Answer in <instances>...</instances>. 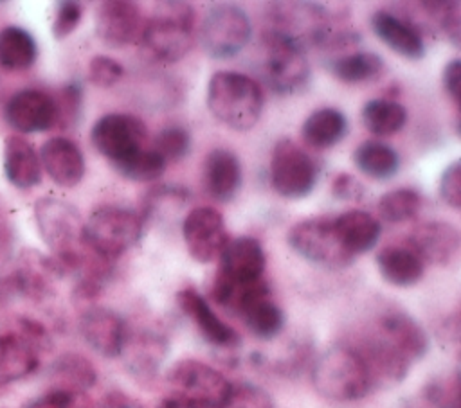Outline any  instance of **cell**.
Returning a JSON list of instances; mask_svg holds the SVG:
<instances>
[{"label": "cell", "mask_w": 461, "mask_h": 408, "mask_svg": "<svg viewBox=\"0 0 461 408\" xmlns=\"http://www.w3.org/2000/svg\"><path fill=\"white\" fill-rule=\"evenodd\" d=\"M348 133V119L337 108H319L312 111L303 126L301 137L313 149H328L339 144Z\"/></svg>", "instance_id": "f546056e"}, {"label": "cell", "mask_w": 461, "mask_h": 408, "mask_svg": "<svg viewBox=\"0 0 461 408\" xmlns=\"http://www.w3.org/2000/svg\"><path fill=\"white\" fill-rule=\"evenodd\" d=\"M243 183V169L238 156L223 147L212 149L203 160V185L216 201H230Z\"/></svg>", "instance_id": "7402d4cb"}, {"label": "cell", "mask_w": 461, "mask_h": 408, "mask_svg": "<svg viewBox=\"0 0 461 408\" xmlns=\"http://www.w3.org/2000/svg\"><path fill=\"white\" fill-rule=\"evenodd\" d=\"M331 192L339 200H362L364 187L355 176L348 173H340L335 176L331 183Z\"/></svg>", "instance_id": "bcb514c9"}, {"label": "cell", "mask_w": 461, "mask_h": 408, "mask_svg": "<svg viewBox=\"0 0 461 408\" xmlns=\"http://www.w3.org/2000/svg\"><path fill=\"white\" fill-rule=\"evenodd\" d=\"M148 131L144 122L130 113H106L90 129L94 147L112 162V165L144 149Z\"/></svg>", "instance_id": "8fae6325"}, {"label": "cell", "mask_w": 461, "mask_h": 408, "mask_svg": "<svg viewBox=\"0 0 461 408\" xmlns=\"http://www.w3.org/2000/svg\"><path fill=\"white\" fill-rule=\"evenodd\" d=\"M142 25L144 18L135 2L108 0L97 5L95 32L97 38L112 49H121L139 41Z\"/></svg>", "instance_id": "4fadbf2b"}, {"label": "cell", "mask_w": 461, "mask_h": 408, "mask_svg": "<svg viewBox=\"0 0 461 408\" xmlns=\"http://www.w3.org/2000/svg\"><path fill=\"white\" fill-rule=\"evenodd\" d=\"M182 237L196 262L214 261L229 243L223 216L212 207H196L182 221Z\"/></svg>", "instance_id": "7c38bea8"}, {"label": "cell", "mask_w": 461, "mask_h": 408, "mask_svg": "<svg viewBox=\"0 0 461 408\" xmlns=\"http://www.w3.org/2000/svg\"><path fill=\"white\" fill-rule=\"evenodd\" d=\"M376 266L382 279L396 288L418 284L425 273V264L407 246H387L376 253Z\"/></svg>", "instance_id": "f1b7e54d"}, {"label": "cell", "mask_w": 461, "mask_h": 408, "mask_svg": "<svg viewBox=\"0 0 461 408\" xmlns=\"http://www.w3.org/2000/svg\"><path fill=\"white\" fill-rule=\"evenodd\" d=\"M333 230L340 246L355 257L375 248L382 234V225L366 210H348L333 217Z\"/></svg>", "instance_id": "cb8c5ba5"}, {"label": "cell", "mask_w": 461, "mask_h": 408, "mask_svg": "<svg viewBox=\"0 0 461 408\" xmlns=\"http://www.w3.org/2000/svg\"><path fill=\"white\" fill-rule=\"evenodd\" d=\"M421 207L418 191L402 187L385 192L378 201V214L387 223H402L412 219Z\"/></svg>", "instance_id": "8d00e7d4"}, {"label": "cell", "mask_w": 461, "mask_h": 408, "mask_svg": "<svg viewBox=\"0 0 461 408\" xmlns=\"http://www.w3.org/2000/svg\"><path fill=\"white\" fill-rule=\"evenodd\" d=\"M7 241H9V228H7V223L0 219V252L7 246Z\"/></svg>", "instance_id": "f907efd6"}, {"label": "cell", "mask_w": 461, "mask_h": 408, "mask_svg": "<svg viewBox=\"0 0 461 408\" xmlns=\"http://www.w3.org/2000/svg\"><path fill=\"white\" fill-rule=\"evenodd\" d=\"M176 304L180 311L194 324L203 340L212 347L234 349L241 343V338L236 333V329L225 324L194 288L189 286L180 289L176 293Z\"/></svg>", "instance_id": "e0dca14e"}, {"label": "cell", "mask_w": 461, "mask_h": 408, "mask_svg": "<svg viewBox=\"0 0 461 408\" xmlns=\"http://www.w3.org/2000/svg\"><path fill=\"white\" fill-rule=\"evenodd\" d=\"M270 183L283 198H306L317 183V165L299 144L281 138L270 156Z\"/></svg>", "instance_id": "ba28073f"}, {"label": "cell", "mask_w": 461, "mask_h": 408, "mask_svg": "<svg viewBox=\"0 0 461 408\" xmlns=\"http://www.w3.org/2000/svg\"><path fill=\"white\" fill-rule=\"evenodd\" d=\"M360 119L369 133L389 137L405 126L407 110L403 104L391 99H371L362 106Z\"/></svg>", "instance_id": "836d02e7"}, {"label": "cell", "mask_w": 461, "mask_h": 408, "mask_svg": "<svg viewBox=\"0 0 461 408\" xmlns=\"http://www.w3.org/2000/svg\"><path fill=\"white\" fill-rule=\"evenodd\" d=\"M378 333L393 349H396L411 365L429 352V334L409 313L402 309H385L375 320Z\"/></svg>", "instance_id": "2e32d148"}, {"label": "cell", "mask_w": 461, "mask_h": 408, "mask_svg": "<svg viewBox=\"0 0 461 408\" xmlns=\"http://www.w3.org/2000/svg\"><path fill=\"white\" fill-rule=\"evenodd\" d=\"M40 367V350L20 333L0 334V388L25 379Z\"/></svg>", "instance_id": "484cf974"}, {"label": "cell", "mask_w": 461, "mask_h": 408, "mask_svg": "<svg viewBox=\"0 0 461 408\" xmlns=\"http://www.w3.org/2000/svg\"><path fill=\"white\" fill-rule=\"evenodd\" d=\"M122 75V65L110 56H94L88 63V81L99 88L113 86Z\"/></svg>", "instance_id": "b9f144b4"}, {"label": "cell", "mask_w": 461, "mask_h": 408, "mask_svg": "<svg viewBox=\"0 0 461 408\" xmlns=\"http://www.w3.org/2000/svg\"><path fill=\"white\" fill-rule=\"evenodd\" d=\"M144 221L130 208L104 205L95 208L85 221V243L90 252L113 262L137 244Z\"/></svg>", "instance_id": "5b68a950"}, {"label": "cell", "mask_w": 461, "mask_h": 408, "mask_svg": "<svg viewBox=\"0 0 461 408\" xmlns=\"http://www.w3.org/2000/svg\"><path fill=\"white\" fill-rule=\"evenodd\" d=\"M158 408H212V406H207V404H202V403H196V401H191L185 397L169 395L158 404Z\"/></svg>", "instance_id": "681fc988"}, {"label": "cell", "mask_w": 461, "mask_h": 408, "mask_svg": "<svg viewBox=\"0 0 461 408\" xmlns=\"http://www.w3.org/2000/svg\"><path fill=\"white\" fill-rule=\"evenodd\" d=\"M459 232L447 221H429L416 226L407 237V248L425 264H448L459 252Z\"/></svg>", "instance_id": "d6986e66"}, {"label": "cell", "mask_w": 461, "mask_h": 408, "mask_svg": "<svg viewBox=\"0 0 461 408\" xmlns=\"http://www.w3.org/2000/svg\"><path fill=\"white\" fill-rule=\"evenodd\" d=\"M167 352V341L160 333L144 329L130 333L126 329V340L122 352L126 356L128 368L139 377L155 376Z\"/></svg>", "instance_id": "d4e9b609"}, {"label": "cell", "mask_w": 461, "mask_h": 408, "mask_svg": "<svg viewBox=\"0 0 461 408\" xmlns=\"http://www.w3.org/2000/svg\"><path fill=\"white\" fill-rule=\"evenodd\" d=\"M166 381L171 386L173 395L212 408H220L232 386V383L220 370L193 358L175 361L166 374Z\"/></svg>", "instance_id": "30bf717a"}, {"label": "cell", "mask_w": 461, "mask_h": 408, "mask_svg": "<svg viewBox=\"0 0 461 408\" xmlns=\"http://www.w3.org/2000/svg\"><path fill=\"white\" fill-rule=\"evenodd\" d=\"M40 164L59 187H76L85 174L81 149L65 137H52L40 147Z\"/></svg>", "instance_id": "ffe728a7"}, {"label": "cell", "mask_w": 461, "mask_h": 408, "mask_svg": "<svg viewBox=\"0 0 461 408\" xmlns=\"http://www.w3.org/2000/svg\"><path fill=\"white\" fill-rule=\"evenodd\" d=\"M4 117L5 122L20 133H40L56 126L58 111L52 95L27 88L11 95L5 102Z\"/></svg>", "instance_id": "5bb4252c"}, {"label": "cell", "mask_w": 461, "mask_h": 408, "mask_svg": "<svg viewBox=\"0 0 461 408\" xmlns=\"http://www.w3.org/2000/svg\"><path fill=\"white\" fill-rule=\"evenodd\" d=\"M328 70L344 83H362L382 74L384 59L375 52L357 50L331 58L328 61Z\"/></svg>", "instance_id": "e575fe53"}, {"label": "cell", "mask_w": 461, "mask_h": 408, "mask_svg": "<svg viewBox=\"0 0 461 408\" xmlns=\"http://www.w3.org/2000/svg\"><path fill=\"white\" fill-rule=\"evenodd\" d=\"M137 43L151 59H182L194 43V9L185 2L157 4L155 13L144 20Z\"/></svg>", "instance_id": "7a4b0ae2"}, {"label": "cell", "mask_w": 461, "mask_h": 408, "mask_svg": "<svg viewBox=\"0 0 461 408\" xmlns=\"http://www.w3.org/2000/svg\"><path fill=\"white\" fill-rule=\"evenodd\" d=\"M353 162L360 173L371 180L385 182L391 180L400 169L398 153L380 140H366L357 146L353 153Z\"/></svg>", "instance_id": "1f68e13d"}, {"label": "cell", "mask_w": 461, "mask_h": 408, "mask_svg": "<svg viewBox=\"0 0 461 408\" xmlns=\"http://www.w3.org/2000/svg\"><path fill=\"white\" fill-rule=\"evenodd\" d=\"M236 315L241 318L250 334L258 340H274L285 327V313L272 300V291H261L249 298Z\"/></svg>", "instance_id": "83f0119b"}, {"label": "cell", "mask_w": 461, "mask_h": 408, "mask_svg": "<svg viewBox=\"0 0 461 408\" xmlns=\"http://www.w3.org/2000/svg\"><path fill=\"white\" fill-rule=\"evenodd\" d=\"M38 58L32 34L22 27L9 25L0 31V65L7 70H27Z\"/></svg>", "instance_id": "d6a6232c"}, {"label": "cell", "mask_w": 461, "mask_h": 408, "mask_svg": "<svg viewBox=\"0 0 461 408\" xmlns=\"http://www.w3.org/2000/svg\"><path fill=\"white\" fill-rule=\"evenodd\" d=\"M252 36L249 14L234 4H214L203 14L198 40L209 58L229 59L240 54Z\"/></svg>", "instance_id": "52a82bcc"}, {"label": "cell", "mask_w": 461, "mask_h": 408, "mask_svg": "<svg viewBox=\"0 0 461 408\" xmlns=\"http://www.w3.org/2000/svg\"><path fill=\"white\" fill-rule=\"evenodd\" d=\"M207 108L227 128L236 131L252 129L263 110L259 84L240 72H214L207 84Z\"/></svg>", "instance_id": "3957f363"}, {"label": "cell", "mask_w": 461, "mask_h": 408, "mask_svg": "<svg viewBox=\"0 0 461 408\" xmlns=\"http://www.w3.org/2000/svg\"><path fill=\"white\" fill-rule=\"evenodd\" d=\"M56 102V111H58V120L56 126L59 128H70L77 122L81 115V106H83V88L79 83L70 81L65 84L58 97H54Z\"/></svg>", "instance_id": "60d3db41"}, {"label": "cell", "mask_w": 461, "mask_h": 408, "mask_svg": "<svg viewBox=\"0 0 461 408\" xmlns=\"http://www.w3.org/2000/svg\"><path fill=\"white\" fill-rule=\"evenodd\" d=\"M443 86L448 97L454 101L456 108H459V88H461V61L456 58L448 61L443 68Z\"/></svg>", "instance_id": "7dc6e473"}, {"label": "cell", "mask_w": 461, "mask_h": 408, "mask_svg": "<svg viewBox=\"0 0 461 408\" xmlns=\"http://www.w3.org/2000/svg\"><path fill=\"white\" fill-rule=\"evenodd\" d=\"M124 320L110 307L88 306L79 316V333L86 345L104 358H117L126 340Z\"/></svg>", "instance_id": "9a60e30c"}, {"label": "cell", "mask_w": 461, "mask_h": 408, "mask_svg": "<svg viewBox=\"0 0 461 408\" xmlns=\"http://www.w3.org/2000/svg\"><path fill=\"white\" fill-rule=\"evenodd\" d=\"M439 196L454 210L461 208V162L448 164L439 180Z\"/></svg>", "instance_id": "ee69618b"}, {"label": "cell", "mask_w": 461, "mask_h": 408, "mask_svg": "<svg viewBox=\"0 0 461 408\" xmlns=\"http://www.w3.org/2000/svg\"><path fill=\"white\" fill-rule=\"evenodd\" d=\"M218 259V273L230 282L250 284L263 279L267 257L261 243L250 235L229 239Z\"/></svg>", "instance_id": "ac0fdd59"}, {"label": "cell", "mask_w": 461, "mask_h": 408, "mask_svg": "<svg viewBox=\"0 0 461 408\" xmlns=\"http://www.w3.org/2000/svg\"><path fill=\"white\" fill-rule=\"evenodd\" d=\"M409 408H459V376L430 379L412 399Z\"/></svg>", "instance_id": "d590c367"}, {"label": "cell", "mask_w": 461, "mask_h": 408, "mask_svg": "<svg viewBox=\"0 0 461 408\" xmlns=\"http://www.w3.org/2000/svg\"><path fill=\"white\" fill-rule=\"evenodd\" d=\"M65 275L58 262L40 252H25L13 273V286L32 300H43L52 293V280Z\"/></svg>", "instance_id": "603a6c76"}, {"label": "cell", "mask_w": 461, "mask_h": 408, "mask_svg": "<svg viewBox=\"0 0 461 408\" xmlns=\"http://www.w3.org/2000/svg\"><path fill=\"white\" fill-rule=\"evenodd\" d=\"M81 399H83V394H74L61 388H50L45 394L31 399L25 404V408H81Z\"/></svg>", "instance_id": "f6af8a7d"}, {"label": "cell", "mask_w": 461, "mask_h": 408, "mask_svg": "<svg viewBox=\"0 0 461 408\" xmlns=\"http://www.w3.org/2000/svg\"><path fill=\"white\" fill-rule=\"evenodd\" d=\"M371 29L376 38L398 56L412 61L425 56V41L421 32L393 11H375L371 14Z\"/></svg>", "instance_id": "44dd1931"}, {"label": "cell", "mask_w": 461, "mask_h": 408, "mask_svg": "<svg viewBox=\"0 0 461 408\" xmlns=\"http://www.w3.org/2000/svg\"><path fill=\"white\" fill-rule=\"evenodd\" d=\"M92 408H144V406L137 399L126 395L124 392L113 390L106 394L97 406H92Z\"/></svg>", "instance_id": "c3c4849f"}, {"label": "cell", "mask_w": 461, "mask_h": 408, "mask_svg": "<svg viewBox=\"0 0 461 408\" xmlns=\"http://www.w3.org/2000/svg\"><path fill=\"white\" fill-rule=\"evenodd\" d=\"M315 390L335 403H351L373 390L367 368L357 350L346 341L324 350L312 368Z\"/></svg>", "instance_id": "277c9868"}, {"label": "cell", "mask_w": 461, "mask_h": 408, "mask_svg": "<svg viewBox=\"0 0 461 408\" xmlns=\"http://www.w3.org/2000/svg\"><path fill=\"white\" fill-rule=\"evenodd\" d=\"M220 408H276L270 394L252 383L232 385Z\"/></svg>", "instance_id": "ab89813d"}, {"label": "cell", "mask_w": 461, "mask_h": 408, "mask_svg": "<svg viewBox=\"0 0 461 408\" xmlns=\"http://www.w3.org/2000/svg\"><path fill=\"white\" fill-rule=\"evenodd\" d=\"M52 388L85 394L97 381V372L90 359L77 352H65L54 359L49 370Z\"/></svg>", "instance_id": "4dcf8cb0"}, {"label": "cell", "mask_w": 461, "mask_h": 408, "mask_svg": "<svg viewBox=\"0 0 461 408\" xmlns=\"http://www.w3.org/2000/svg\"><path fill=\"white\" fill-rule=\"evenodd\" d=\"M34 217L61 271L77 273L90 252L85 243V221L77 208L65 200L45 196L34 203Z\"/></svg>", "instance_id": "6da1fadb"}, {"label": "cell", "mask_w": 461, "mask_h": 408, "mask_svg": "<svg viewBox=\"0 0 461 408\" xmlns=\"http://www.w3.org/2000/svg\"><path fill=\"white\" fill-rule=\"evenodd\" d=\"M83 16V7L77 2H59L58 9H56V16L52 22V36L56 40H63L67 38L70 32L76 31V27L79 25Z\"/></svg>", "instance_id": "7bdbcfd3"}, {"label": "cell", "mask_w": 461, "mask_h": 408, "mask_svg": "<svg viewBox=\"0 0 461 408\" xmlns=\"http://www.w3.org/2000/svg\"><path fill=\"white\" fill-rule=\"evenodd\" d=\"M113 169L131 182H153L166 171V160L153 149H142L137 155L119 162Z\"/></svg>", "instance_id": "74e56055"}, {"label": "cell", "mask_w": 461, "mask_h": 408, "mask_svg": "<svg viewBox=\"0 0 461 408\" xmlns=\"http://www.w3.org/2000/svg\"><path fill=\"white\" fill-rule=\"evenodd\" d=\"M4 174L18 189H31L41 182V164L32 144L18 135L4 142Z\"/></svg>", "instance_id": "4316f807"}, {"label": "cell", "mask_w": 461, "mask_h": 408, "mask_svg": "<svg viewBox=\"0 0 461 408\" xmlns=\"http://www.w3.org/2000/svg\"><path fill=\"white\" fill-rule=\"evenodd\" d=\"M191 147V135L182 126H167L160 129L153 140V151H157L166 162L182 160Z\"/></svg>", "instance_id": "f35d334b"}, {"label": "cell", "mask_w": 461, "mask_h": 408, "mask_svg": "<svg viewBox=\"0 0 461 408\" xmlns=\"http://www.w3.org/2000/svg\"><path fill=\"white\" fill-rule=\"evenodd\" d=\"M288 244L306 261L326 268H346L355 257L339 243L333 230V217L319 216L295 223L286 235Z\"/></svg>", "instance_id": "9c48e42d"}, {"label": "cell", "mask_w": 461, "mask_h": 408, "mask_svg": "<svg viewBox=\"0 0 461 408\" xmlns=\"http://www.w3.org/2000/svg\"><path fill=\"white\" fill-rule=\"evenodd\" d=\"M263 79L270 90L290 95L310 81V63L303 45L290 34L268 29L263 32Z\"/></svg>", "instance_id": "8992f818"}]
</instances>
